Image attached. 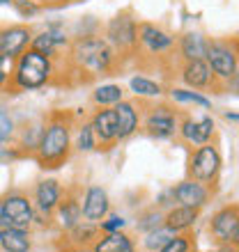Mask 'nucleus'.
Returning a JSON list of instances; mask_svg holds the SVG:
<instances>
[{"label": "nucleus", "instance_id": "obj_1", "mask_svg": "<svg viewBox=\"0 0 239 252\" xmlns=\"http://www.w3.org/2000/svg\"><path fill=\"white\" fill-rule=\"evenodd\" d=\"M72 62L87 78L106 76L115 64V51L99 34H83L72 44Z\"/></svg>", "mask_w": 239, "mask_h": 252}, {"label": "nucleus", "instance_id": "obj_2", "mask_svg": "<svg viewBox=\"0 0 239 252\" xmlns=\"http://www.w3.org/2000/svg\"><path fill=\"white\" fill-rule=\"evenodd\" d=\"M72 152V120L65 115H51L44 124L41 142L37 149V160L41 167H58Z\"/></svg>", "mask_w": 239, "mask_h": 252}, {"label": "nucleus", "instance_id": "obj_3", "mask_svg": "<svg viewBox=\"0 0 239 252\" xmlns=\"http://www.w3.org/2000/svg\"><path fill=\"white\" fill-rule=\"evenodd\" d=\"M53 76V62L46 55L28 48L16 58V66L12 73V85L16 90H37L44 87Z\"/></svg>", "mask_w": 239, "mask_h": 252}, {"label": "nucleus", "instance_id": "obj_4", "mask_svg": "<svg viewBox=\"0 0 239 252\" xmlns=\"http://www.w3.org/2000/svg\"><path fill=\"white\" fill-rule=\"evenodd\" d=\"M207 64L219 80H233L239 62V44L237 41L214 39L207 44Z\"/></svg>", "mask_w": 239, "mask_h": 252}, {"label": "nucleus", "instance_id": "obj_5", "mask_svg": "<svg viewBox=\"0 0 239 252\" xmlns=\"http://www.w3.org/2000/svg\"><path fill=\"white\" fill-rule=\"evenodd\" d=\"M104 39L120 53H131L138 48V23L131 14H118L106 23Z\"/></svg>", "mask_w": 239, "mask_h": 252}, {"label": "nucleus", "instance_id": "obj_6", "mask_svg": "<svg viewBox=\"0 0 239 252\" xmlns=\"http://www.w3.org/2000/svg\"><path fill=\"white\" fill-rule=\"evenodd\" d=\"M143 131L150 138L168 140L179 131V117L170 106H150L145 108V120H143Z\"/></svg>", "mask_w": 239, "mask_h": 252}, {"label": "nucleus", "instance_id": "obj_7", "mask_svg": "<svg viewBox=\"0 0 239 252\" xmlns=\"http://www.w3.org/2000/svg\"><path fill=\"white\" fill-rule=\"evenodd\" d=\"M221 172V154L219 149L207 142V145H200L196 152H193L191 160H189V177L200 184H212Z\"/></svg>", "mask_w": 239, "mask_h": 252}, {"label": "nucleus", "instance_id": "obj_8", "mask_svg": "<svg viewBox=\"0 0 239 252\" xmlns=\"http://www.w3.org/2000/svg\"><path fill=\"white\" fill-rule=\"evenodd\" d=\"M138 44L145 48L147 53L161 55L168 53L175 46V37L170 32H166L161 26L150 23V21H140L138 23Z\"/></svg>", "mask_w": 239, "mask_h": 252}, {"label": "nucleus", "instance_id": "obj_9", "mask_svg": "<svg viewBox=\"0 0 239 252\" xmlns=\"http://www.w3.org/2000/svg\"><path fill=\"white\" fill-rule=\"evenodd\" d=\"M5 216H7V225L9 227L30 229L35 220L33 202L23 192H9L5 197Z\"/></svg>", "mask_w": 239, "mask_h": 252}, {"label": "nucleus", "instance_id": "obj_10", "mask_svg": "<svg viewBox=\"0 0 239 252\" xmlns=\"http://www.w3.org/2000/svg\"><path fill=\"white\" fill-rule=\"evenodd\" d=\"M33 30L28 26H7L0 28V53L16 60L23 51L30 48Z\"/></svg>", "mask_w": 239, "mask_h": 252}, {"label": "nucleus", "instance_id": "obj_11", "mask_svg": "<svg viewBox=\"0 0 239 252\" xmlns=\"http://www.w3.org/2000/svg\"><path fill=\"white\" fill-rule=\"evenodd\" d=\"M237 216H239V206H223L214 213L212 222H209V234L214 236L216 243L221 246H230L235 241L237 234Z\"/></svg>", "mask_w": 239, "mask_h": 252}, {"label": "nucleus", "instance_id": "obj_12", "mask_svg": "<svg viewBox=\"0 0 239 252\" xmlns=\"http://www.w3.org/2000/svg\"><path fill=\"white\" fill-rule=\"evenodd\" d=\"M80 209H83V218L99 225L101 220L111 213L108 192L101 186H87L85 192H83V197H80Z\"/></svg>", "mask_w": 239, "mask_h": 252}, {"label": "nucleus", "instance_id": "obj_13", "mask_svg": "<svg viewBox=\"0 0 239 252\" xmlns=\"http://www.w3.org/2000/svg\"><path fill=\"white\" fill-rule=\"evenodd\" d=\"M67 44H69V37H67L65 28L62 26H48L44 32H40L37 37H33L30 48H35L37 53L46 55V58L53 60L60 48H65Z\"/></svg>", "mask_w": 239, "mask_h": 252}, {"label": "nucleus", "instance_id": "obj_14", "mask_svg": "<svg viewBox=\"0 0 239 252\" xmlns=\"http://www.w3.org/2000/svg\"><path fill=\"white\" fill-rule=\"evenodd\" d=\"M175 192V199L177 204H184V206H193V209H202V206L209 202V188L205 184H200L196 179H184L179 181L177 186L173 188Z\"/></svg>", "mask_w": 239, "mask_h": 252}, {"label": "nucleus", "instance_id": "obj_15", "mask_svg": "<svg viewBox=\"0 0 239 252\" xmlns=\"http://www.w3.org/2000/svg\"><path fill=\"white\" fill-rule=\"evenodd\" d=\"M90 124L94 128L97 142H101L104 147L118 142V115H115V108H99L92 115Z\"/></svg>", "mask_w": 239, "mask_h": 252}, {"label": "nucleus", "instance_id": "obj_16", "mask_svg": "<svg viewBox=\"0 0 239 252\" xmlns=\"http://www.w3.org/2000/svg\"><path fill=\"white\" fill-rule=\"evenodd\" d=\"M182 80L191 90H207V87H214V83L219 78L214 76L207 60H189L182 69Z\"/></svg>", "mask_w": 239, "mask_h": 252}, {"label": "nucleus", "instance_id": "obj_17", "mask_svg": "<svg viewBox=\"0 0 239 252\" xmlns=\"http://www.w3.org/2000/svg\"><path fill=\"white\" fill-rule=\"evenodd\" d=\"M35 202H37V209L41 213H55L58 204L62 202V186H60L55 179H44L37 184L35 188Z\"/></svg>", "mask_w": 239, "mask_h": 252}, {"label": "nucleus", "instance_id": "obj_18", "mask_svg": "<svg viewBox=\"0 0 239 252\" xmlns=\"http://www.w3.org/2000/svg\"><path fill=\"white\" fill-rule=\"evenodd\" d=\"M198 216H200V209L177 204L166 211V222H163V225H166L168 229H173L175 234H184L198 222Z\"/></svg>", "mask_w": 239, "mask_h": 252}, {"label": "nucleus", "instance_id": "obj_19", "mask_svg": "<svg viewBox=\"0 0 239 252\" xmlns=\"http://www.w3.org/2000/svg\"><path fill=\"white\" fill-rule=\"evenodd\" d=\"M115 115H118V140H126L131 138L133 133L138 131V124H140V117H138V110L133 106L131 101H120L115 103Z\"/></svg>", "mask_w": 239, "mask_h": 252}, {"label": "nucleus", "instance_id": "obj_20", "mask_svg": "<svg viewBox=\"0 0 239 252\" xmlns=\"http://www.w3.org/2000/svg\"><path fill=\"white\" fill-rule=\"evenodd\" d=\"M92 252H136V246L129 234L124 232H111L104 234L101 239L92 243Z\"/></svg>", "mask_w": 239, "mask_h": 252}, {"label": "nucleus", "instance_id": "obj_21", "mask_svg": "<svg viewBox=\"0 0 239 252\" xmlns=\"http://www.w3.org/2000/svg\"><path fill=\"white\" fill-rule=\"evenodd\" d=\"M55 218H58L60 227H62L65 232L74 229V227L83 220V209H80V202L76 197L62 199V202L58 204V209H55Z\"/></svg>", "mask_w": 239, "mask_h": 252}, {"label": "nucleus", "instance_id": "obj_22", "mask_svg": "<svg viewBox=\"0 0 239 252\" xmlns=\"http://www.w3.org/2000/svg\"><path fill=\"white\" fill-rule=\"evenodd\" d=\"M207 44L209 41L202 37L200 32H186L182 39H179V53L186 62L189 60H205L207 55Z\"/></svg>", "mask_w": 239, "mask_h": 252}, {"label": "nucleus", "instance_id": "obj_23", "mask_svg": "<svg viewBox=\"0 0 239 252\" xmlns=\"http://www.w3.org/2000/svg\"><path fill=\"white\" fill-rule=\"evenodd\" d=\"M30 246L33 243H30L28 229H16V227L0 229V248L5 252H28Z\"/></svg>", "mask_w": 239, "mask_h": 252}, {"label": "nucleus", "instance_id": "obj_24", "mask_svg": "<svg viewBox=\"0 0 239 252\" xmlns=\"http://www.w3.org/2000/svg\"><path fill=\"white\" fill-rule=\"evenodd\" d=\"M124 99V92L122 87L115 85V83H106V85H99L97 90L92 92V101L97 103L99 108H113L115 103Z\"/></svg>", "mask_w": 239, "mask_h": 252}, {"label": "nucleus", "instance_id": "obj_25", "mask_svg": "<svg viewBox=\"0 0 239 252\" xmlns=\"http://www.w3.org/2000/svg\"><path fill=\"white\" fill-rule=\"evenodd\" d=\"M129 87H131V92L136 94V96H143V99H157V96L163 92L157 80L145 78V76H133V78L129 80Z\"/></svg>", "mask_w": 239, "mask_h": 252}, {"label": "nucleus", "instance_id": "obj_26", "mask_svg": "<svg viewBox=\"0 0 239 252\" xmlns=\"http://www.w3.org/2000/svg\"><path fill=\"white\" fill-rule=\"evenodd\" d=\"M163 222H166V213L161 211V209H157V206H152V209H147L145 213H140L138 222H136V229L143 234H150V232H154V229L163 227Z\"/></svg>", "mask_w": 239, "mask_h": 252}, {"label": "nucleus", "instance_id": "obj_27", "mask_svg": "<svg viewBox=\"0 0 239 252\" xmlns=\"http://www.w3.org/2000/svg\"><path fill=\"white\" fill-rule=\"evenodd\" d=\"M170 96L177 103H193V106H200V108H212V101L207 99L205 94L193 92V90H184V87H173Z\"/></svg>", "mask_w": 239, "mask_h": 252}, {"label": "nucleus", "instance_id": "obj_28", "mask_svg": "<svg viewBox=\"0 0 239 252\" xmlns=\"http://www.w3.org/2000/svg\"><path fill=\"white\" fill-rule=\"evenodd\" d=\"M173 236H175L173 229H168V227L163 225V227H159V229H154V232L145 234L143 246H145V250H150V252H159L161 248L168 243V241L173 239Z\"/></svg>", "mask_w": 239, "mask_h": 252}, {"label": "nucleus", "instance_id": "obj_29", "mask_svg": "<svg viewBox=\"0 0 239 252\" xmlns=\"http://www.w3.org/2000/svg\"><path fill=\"white\" fill-rule=\"evenodd\" d=\"M212 135H214V120L209 115H205V117L196 120V133H193L191 145H196V147L207 145L212 140Z\"/></svg>", "mask_w": 239, "mask_h": 252}, {"label": "nucleus", "instance_id": "obj_30", "mask_svg": "<svg viewBox=\"0 0 239 252\" xmlns=\"http://www.w3.org/2000/svg\"><path fill=\"white\" fill-rule=\"evenodd\" d=\"M69 234H72V239L76 243H87V241H94V236L99 234V225L83 218L74 229H69Z\"/></svg>", "mask_w": 239, "mask_h": 252}, {"label": "nucleus", "instance_id": "obj_31", "mask_svg": "<svg viewBox=\"0 0 239 252\" xmlns=\"http://www.w3.org/2000/svg\"><path fill=\"white\" fill-rule=\"evenodd\" d=\"M76 149L79 152H94L97 149V135H94L92 124H83L76 133Z\"/></svg>", "mask_w": 239, "mask_h": 252}, {"label": "nucleus", "instance_id": "obj_32", "mask_svg": "<svg viewBox=\"0 0 239 252\" xmlns=\"http://www.w3.org/2000/svg\"><path fill=\"white\" fill-rule=\"evenodd\" d=\"M41 133H44V126L41 124H33L30 128L23 131V149H26V152H37V149H40Z\"/></svg>", "mask_w": 239, "mask_h": 252}, {"label": "nucleus", "instance_id": "obj_33", "mask_svg": "<svg viewBox=\"0 0 239 252\" xmlns=\"http://www.w3.org/2000/svg\"><path fill=\"white\" fill-rule=\"evenodd\" d=\"M189 250H191V236H186V234H175L173 239L168 241L159 252H189Z\"/></svg>", "mask_w": 239, "mask_h": 252}, {"label": "nucleus", "instance_id": "obj_34", "mask_svg": "<svg viewBox=\"0 0 239 252\" xmlns=\"http://www.w3.org/2000/svg\"><path fill=\"white\" fill-rule=\"evenodd\" d=\"M126 227V220L122 218V216H118V213H108L106 218L99 222V229L104 234H111V232H122Z\"/></svg>", "mask_w": 239, "mask_h": 252}, {"label": "nucleus", "instance_id": "obj_35", "mask_svg": "<svg viewBox=\"0 0 239 252\" xmlns=\"http://www.w3.org/2000/svg\"><path fill=\"white\" fill-rule=\"evenodd\" d=\"M14 5H16V9H19L21 16H35V14L40 12L37 0H14Z\"/></svg>", "mask_w": 239, "mask_h": 252}, {"label": "nucleus", "instance_id": "obj_36", "mask_svg": "<svg viewBox=\"0 0 239 252\" xmlns=\"http://www.w3.org/2000/svg\"><path fill=\"white\" fill-rule=\"evenodd\" d=\"M14 133V122L9 115L0 113V145L5 142V140H9V135Z\"/></svg>", "mask_w": 239, "mask_h": 252}, {"label": "nucleus", "instance_id": "obj_37", "mask_svg": "<svg viewBox=\"0 0 239 252\" xmlns=\"http://www.w3.org/2000/svg\"><path fill=\"white\" fill-rule=\"evenodd\" d=\"M9 73H12V58H7V55L0 53V87L7 83Z\"/></svg>", "mask_w": 239, "mask_h": 252}, {"label": "nucleus", "instance_id": "obj_38", "mask_svg": "<svg viewBox=\"0 0 239 252\" xmlns=\"http://www.w3.org/2000/svg\"><path fill=\"white\" fill-rule=\"evenodd\" d=\"M175 202H177V199H175V192H173V188H168L166 192H161L159 197H157V209H163V206H168V209H173L175 206Z\"/></svg>", "mask_w": 239, "mask_h": 252}, {"label": "nucleus", "instance_id": "obj_39", "mask_svg": "<svg viewBox=\"0 0 239 252\" xmlns=\"http://www.w3.org/2000/svg\"><path fill=\"white\" fill-rule=\"evenodd\" d=\"M21 158V152L16 147H5L0 145V163H12V160Z\"/></svg>", "mask_w": 239, "mask_h": 252}, {"label": "nucleus", "instance_id": "obj_40", "mask_svg": "<svg viewBox=\"0 0 239 252\" xmlns=\"http://www.w3.org/2000/svg\"><path fill=\"white\" fill-rule=\"evenodd\" d=\"M7 225V216H5V197H0V229H5Z\"/></svg>", "mask_w": 239, "mask_h": 252}, {"label": "nucleus", "instance_id": "obj_41", "mask_svg": "<svg viewBox=\"0 0 239 252\" xmlns=\"http://www.w3.org/2000/svg\"><path fill=\"white\" fill-rule=\"evenodd\" d=\"M233 83H235V87L239 90V62H237V71H235V76H233Z\"/></svg>", "mask_w": 239, "mask_h": 252}, {"label": "nucleus", "instance_id": "obj_42", "mask_svg": "<svg viewBox=\"0 0 239 252\" xmlns=\"http://www.w3.org/2000/svg\"><path fill=\"white\" fill-rule=\"evenodd\" d=\"M233 246L239 248V216H237V234H235V241H233Z\"/></svg>", "mask_w": 239, "mask_h": 252}, {"label": "nucleus", "instance_id": "obj_43", "mask_svg": "<svg viewBox=\"0 0 239 252\" xmlns=\"http://www.w3.org/2000/svg\"><path fill=\"white\" fill-rule=\"evenodd\" d=\"M226 120H233V122H239V115H235V113H226Z\"/></svg>", "mask_w": 239, "mask_h": 252}, {"label": "nucleus", "instance_id": "obj_44", "mask_svg": "<svg viewBox=\"0 0 239 252\" xmlns=\"http://www.w3.org/2000/svg\"><path fill=\"white\" fill-rule=\"evenodd\" d=\"M9 2H14V0H0V5H9Z\"/></svg>", "mask_w": 239, "mask_h": 252}, {"label": "nucleus", "instance_id": "obj_45", "mask_svg": "<svg viewBox=\"0 0 239 252\" xmlns=\"http://www.w3.org/2000/svg\"><path fill=\"white\" fill-rule=\"evenodd\" d=\"M46 2H48V0H46ZM51 2H60V0H51Z\"/></svg>", "mask_w": 239, "mask_h": 252}]
</instances>
